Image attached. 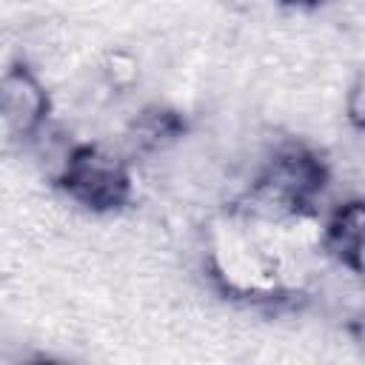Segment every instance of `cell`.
<instances>
[{
    "instance_id": "obj_1",
    "label": "cell",
    "mask_w": 365,
    "mask_h": 365,
    "mask_svg": "<svg viewBox=\"0 0 365 365\" xmlns=\"http://www.w3.org/2000/svg\"><path fill=\"white\" fill-rule=\"evenodd\" d=\"M57 185L88 211H117L131 200V168L106 145H77Z\"/></svg>"
},
{
    "instance_id": "obj_2",
    "label": "cell",
    "mask_w": 365,
    "mask_h": 365,
    "mask_svg": "<svg viewBox=\"0 0 365 365\" xmlns=\"http://www.w3.org/2000/svg\"><path fill=\"white\" fill-rule=\"evenodd\" d=\"M51 97L34 68L23 60L11 63L0 77V114L11 140L31 143L48 125Z\"/></svg>"
},
{
    "instance_id": "obj_3",
    "label": "cell",
    "mask_w": 365,
    "mask_h": 365,
    "mask_svg": "<svg viewBox=\"0 0 365 365\" xmlns=\"http://www.w3.org/2000/svg\"><path fill=\"white\" fill-rule=\"evenodd\" d=\"M185 134V120L168 108V106H145L140 108L128 128H125V143L131 145L134 154H165L171 145H177Z\"/></svg>"
},
{
    "instance_id": "obj_4",
    "label": "cell",
    "mask_w": 365,
    "mask_h": 365,
    "mask_svg": "<svg viewBox=\"0 0 365 365\" xmlns=\"http://www.w3.org/2000/svg\"><path fill=\"white\" fill-rule=\"evenodd\" d=\"M359 242H365V197H345L322 225V245L342 262Z\"/></svg>"
},
{
    "instance_id": "obj_5",
    "label": "cell",
    "mask_w": 365,
    "mask_h": 365,
    "mask_svg": "<svg viewBox=\"0 0 365 365\" xmlns=\"http://www.w3.org/2000/svg\"><path fill=\"white\" fill-rule=\"evenodd\" d=\"M100 77L111 91H131L134 83L140 80V63L131 51L111 48L100 63Z\"/></svg>"
},
{
    "instance_id": "obj_6",
    "label": "cell",
    "mask_w": 365,
    "mask_h": 365,
    "mask_svg": "<svg viewBox=\"0 0 365 365\" xmlns=\"http://www.w3.org/2000/svg\"><path fill=\"white\" fill-rule=\"evenodd\" d=\"M345 120L351 123L354 131L365 134V68L348 86V94H345Z\"/></svg>"
},
{
    "instance_id": "obj_7",
    "label": "cell",
    "mask_w": 365,
    "mask_h": 365,
    "mask_svg": "<svg viewBox=\"0 0 365 365\" xmlns=\"http://www.w3.org/2000/svg\"><path fill=\"white\" fill-rule=\"evenodd\" d=\"M342 265H345V268H348V271H351V274L365 285V242H359V245H356V248L342 259Z\"/></svg>"
},
{
    "instance_id": "obj_8",
    "label": "cell",
    "mask_w": 365,
    "mask_h": 365,
    "mask_svg": "<svg viewBox=\"0 0 365 365\" xmlns=\"http://www.w3.org/2000/svg\"><path fill=\"white\" fill-rule=\"evenodd\" d=\"M282 3H288V6H299V9H314V6H319V3H325V0H282Z\"/></svg>"
}]
</instances>
